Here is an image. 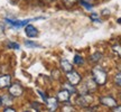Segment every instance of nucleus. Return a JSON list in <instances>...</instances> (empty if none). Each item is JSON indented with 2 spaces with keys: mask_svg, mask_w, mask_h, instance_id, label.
<instances>
[{
  "mask_svg": "<svg viewBox=\"0 0 121 112\" xmlns=\"http://www.w3.org/2000/svg\"><path fill=\"white\" fill-rule=\"evenodd\" d=\"M8 47L13 48V49H19V45L17 43H9L8 44Z\"/></svg>",
  "mask_w": 121,
  "mask_h": 112,
  "instance_id": "obj_20",
  "label": "nucleus"
},
{
  "mask_svg": "<svg viewBox=\"0 0 121 112\" xmlns=\"http://www.w3.org/2000/svg\"><path fill=\"white\" fill-rule=\"evenodd\" d=\"M100 102L105 105V107H109V108H114L117 107V101L111 98V96H104V98H101L100 99Z\"/></svg>",
  "mask_w": 121,
  "mask_h": 112,
  "instance_id": "obj_5",
  "label": "nucleus"
},
{
  "mask_svg": "<svg viewBox=\"0 0 121 112\" xmlns=\"http://www.w3.org/2000/svg\"><path fill=\"white\" fill-rule=\"evenodd\" d=\"M4 111H6V112H13V111H15V109L10 108V107H6V108H4Z\"/></svg>",
  "mask_w": 121,
  "mask_h": 112,
  "instance_id": "obj_23",
  "label": "nucleus"
},
{
  "mask_svg": "<svg viewBox=\"0 0 121 112\" xmlns=\"http://www.w3.org/2000/svg\"><path fill=\"white\" fill-rule=\"evenodd\" d=\"M80 1H81V4H82L83 7H85L86 9L92 8V4H90V2H86V1H84V0H80Z\"/></svg>",
  "mask_w": 121,
  "mask_h": 112,
  "instance_id": "obj_19",
  "label": "nucleus"
},
{
  "mask_svg": "<svg viewBox=\"0 0 121 112\" xmlns=\"http://www.w3.org/2000/svg\"><path fill=\"white\" fill-rule=\"evenodd\" d=\"M69 98H71V93H69L67 90H65V89L60 91V92L57 93V101H58V102L65 103V102H67L69 100Z\"/></svg>",
  "mask_w": 121,
  "mask_h": 112,
  "instance_id": "obj_6",
  "label": "nucleus"
},
{
  "mask_svg": "<svg viewBox=\"0 0 121 112\" xmlns=\"http://www.w3.org/2000/svg\"><path fill=\"white\" fill-rule=\"evenodd\" d=\"M66 78H67V80H69V82L72 84V85H78V84H80V82H81V80H82V78H81V75H80V73H78L76 71H69V72H67V75H66Z\"/></svg>",
  "mask_w": 121,
  "mask_h": 112,
  "instance_id": "obj_2",
  "label": "nucleus"
},
{
  "mask_svg": "<svg viewBox=\"0 0 121 112\" xmlns=\"http://www.w3.org/2000/svg\"><path fill=\"white\" fill-rule=\"evenodd\" d=\"M93 101V98L89 94H82L78 99V104L81 107H87L89 104Z\"/></svg>",
  "mask_w": 121,
  "mask_h": 112,
  "instance_id": "obj_4",
  "label": "nucleus"
},
{
  "mask_svg": "<svg viewBox=\"0 0 121 112\" xmlns=\"http://www.w3.org/2000/svg\"><path fill=\"white\" fill-rule=\"evenodd\" d=\"M101 57H102V54L101 53H95L93 55L91 56V62H93V63H96V62H99L101 60Z\"/></svg>",
  "mask_w": 121,
  "mask_h": 112,
  "instance_id": "obj_13",
  "label": "nucleus"
},
{
  "mask_svg": "<svg viewBox=\"0 0 121 112\" xmlns=\"http://www.w3.org/2000/svg\"><path fill=\"white\" fill-rule=\"evenodd\" d=\"M120 71H121V67H120Z\"/></svg>",
  "mask_w": 121,
  "mask_h": 112,
  "instance_id": "obj_29",
  "label": "nucleus"
},
{
  "mask_svg": "<svg viewBox=\"0 0 121 112\" xmlns=\"http://www.w3.org/2000/svg\"><path fill=\"white\" fill-rule=\"evenodd\" d=\"M114 82H116V84L119 86H121V72L120 73H118L117 75H116V78H114Z\"/></svg>",
  "mask_w": 121,
  "mask_h": 112,
  "instance_id": "obj_17",
  "label": "nucleus"
},
{
  "mask_svg": "<svg viewBox=\"0 0 121 112\" xmlns=\"http://www.w3.org/2000/svg\"><path fill=\"white\" fill-rule=\"evenodd\" d=\"M84 1H86V2H91L92 0H84Z\"/></svg>",
  "mask_w": 121,
  "mask_h": 112,
  "instance_id": "obj_27",
  "label": "nucleus"
},
{
  "mask_svg": "<svg viewBox=\"0 0 121 112\" xmlns=\"http://www.w3.org/2000/svg\"><path fill=\"white\" fill-rule=\"evenodd\" d=\"M11 78L9 75H1L0 76V89H6L10 86Z\"/></svg>",
  "mask_w": 121,
  "mask_h": 112,
  "instance_id": "obj_8",
  "label": "nucleus"
},
{
  "mask_svg": "<svg viewBox=\"0 0 121 112\" xmlns=\"http://www.w3.org/2000/svg\"><path fill=\"white\" fill-rule=\"evenodd\" d=\"M46 103H47V107L51 111H54L57 108V99H55V98H51V99L46 100Z\"/></svg>",
  "mask_w": 121,
  "mask_h": 112,
  "instance_id": "obj_11",
  "label": "nucleus"
},
{
  "mask_svg": "<svg viewBox=\"0 0 121 112\" xmlns=\"http://www.w3.org/2000/svg\"><path fill=\"white\" fill-rule=\"evenodd\" d=\"M91 18H92V19H93V20H96V22H99V19H98V13H92V15H91Z\"/></svg>",
  "mask_w": 121,
  "mask_h": 112,
  "instance_id": "obj_21",
  "label": "nucleus"
},
{
  "mask_svg": "<svg viewBox=\"0 0 121 112\" xmlns=\"http://www.w3.org/2000/svg\"><path fill=\"white\" fill-rule=\"evenodd\" d=\"M113 111H116V112H121V105H120V107H114Z\"/></svg>",
  "mask_w": 121,
  "mask_h": 112,
  "instance_id": "obj_25",
  "label": "nucleus"
},
{
  "mask_svg": "<svg viewBox=\"0 0 121 112\" xmlns=\"http://www.w3.org/2000/svg\"><path fill=\"white\" fill-rule=\"evenodd\" d=\"M25 45H26V46H30V47H38L39 46L38 44L34 43V42H29V40H26V42H25Z\"/></svg>",
  "mask_w": 121,
  "mask_h": 112,
  "instance_id": "obj_18",
  "label": "nucleus"
},
{
  "mask_svg": "<svg viewBox=\"0 0 121 112\" xmlns=\"http://www.w3.org/2000/svg\"><path fill=\"white\" fill-rule=\"evenodd\" d=\"M60 67H62V69H63V71H65L66 73L73 69L72 64H71L67 60H60Z\"/></svg>",
  "mask_w": 121,
  "mask_h": 112,
  "instance_id": "obj_10",
  "label": "nucleus"
},
{
  "mask_svg": "<svg viewBox=\"0 0 121 112\" xmlns=\"http://www.w3.org/2000/svg\"><path fill=\"white\" fill-rule=\"evenodd\" d=\"M22 87L20 84H18V83H15L13 85L9 86V93L11 96H15V98H17V96H20L22 94Z\"/></svg>",
  "mask_w": 121,
  "mask_h": 112,
  "instance_id": "obj_3",
  "label": "nucleus"
},
{
  "mask_svg": "<svg viewBox=\"0 0 121 112\" xmlns=\"http://www.w3.org/2000/svg\"><path fill=\"white\" fill-rule=\"evenodd\" d=\"M118 22H119V24H121V18H120V19H118Z\"/></svg>",
  "mask_w": 121,
  "mask_h": 112,
  "instance_id": "obj_26",
  "label": "nucleus"
},
{
  "mask_svg": "<svg viewBox=\"0 0 121 112\" xmlns=\"http://www.w3.org/2000/svg\"><path fill=\"white\" fill-rule=\"evenodd\" d=\"M74 63L76 65H82L83 64V58L80 55H75V57H74Z\"/></svg>",
  "mask_w": 121,
  "mask_h": 112,
  "instance_id": "obj_16",
  "label": "nucleus"
},
{
  "mask_svg": "<svg viewBox=\"0 0 121 112\" xmlns=\"http://www.w3.org/2000/svg\"><path fill=\"white\" fill-rule=\"evenodd\" d=\"M38 93H39V95H40V96L43 98V100H44V101L46 102V100H47V99L45 98V95H44V93H43V92H42V91H38Z\"/></svg>",
  "mask_w": 121,
  "mask_h": 112,
  "instance_id": "obj_24",
  "label": "nucleus"
},
{
  "mask_svg": "<svg viewBox=\"0 0 121 112\" xmlns=\"http://www.w3.org/2000/svg\"><path fill=\"white\" fill-rule=\"evenodd\" d=\"M112 51L116 53L118 56H120L121 57V46L120 45H114V46L112 47Z\"/></svg>",
  "mask_w": 121,
  "mask_h": 112,
  "instance_id": "obj_15",
  "label": "nucleus"
},
{
  "mask_svg": "<svg viewBox=\"0 0 121 112\" xmlns=\"http://www.w3.org/2000/svg\"><path fill=\"white\" fill-rule=\"evenodd\" d=\"M1 104H4L6 107H10L13 104V99L9 95H4L1 98Z\"/></svg>",
  "mask_w": 121,
  "mask_h": 112,
  "instance_id": "obj_12",
  "label": "nucleus"
},
{
  "mask_svg": "<svg viewBox=\"0 0 121 112\" xmlns=\"http://www.w3.org/2000/svg\"><path fill=\"white\" fill-rule=\"evenodd\" d=\"M74 85H72V84H71V83H66V84H64V89L65 90H67L69 92V93H74V92H75V89H74L73 87Z\"/></svg>",
  "mask_w": 121,
  "mask_h": 112,
  "instance_id": "obj_14",
  "label": "nucleus"
},
{
  "mask_svg": "<svg viewBox=\"0 0 121 112\" xmlns=\"http://www.w3.org/2000/svg\"><path fill=\"white\" fill-rule=\"evenodd\" d=\"M0 105H1V98H0Z\"/></svg>",
  "mask_w": 121,
  "mask_h": 112,
  "instance_id": "obj_28",
  "label": "nucleus"
},
{
  "mask_svg": "<svg viewBox=\"0 0 121 112\" xmlns=\"http://www.w3.org/2000/svg\"><path fill=\"white\" fill-rule=\"evenodd\" d=\"M75 1L76 0H64V2L66 4H75Z\"/></svg>",
  "mask_w": 121,
  "mask_h": 112,
  "instance_id": "obj_22",
  "label": "nucleus"
},
{
  "mask_svg": "<svg viewBox=\"0 0 121 112\" xmlns=\"http://www.w3.org/2000/svg\"><path fill=\"white\" fill-rule=\"evenodd\" d=\"M92 75L94 78V82L98 85H104L107 83V73L99 66H95L92 69Z\"/></svg>",
  "mask_w": 121,
  "mask_h": 112,
  "instance_id": "obj_1",
  "label": "nucleus"
},
{
  "mask_svg": "<svg viewBox=\"0 0 121 112\" xmlns=\"http://www.w3.org/2000/svg\"><path fill=\"white\" fill-rule=\"evenodd\" d=\"M25 33L28 37L30 38H35V37H37L38 36V30L35 26L33 25H27L26 28H25Z\"/></svg>",
  "mask_w": 121,
  "mask_h": 112,
  "instance_id": "obj_7",
  "label": "nucleus"
},
{
  "mask_svg": "<svg viewBox=\"0 0 121 112\" xmlns=\"http://www.w3.org/2000/svg\"><path fill=\"white\" fill-rule=\"evenodd\" d=\"M31 19H26V20H10V19H6V22L13 25L15 27H22V26H26L27 24L30 22Z\"/></svg>",
  "mask_w": 121,
  "mask_h": 112,
  "instance_id": "obj_9",
  "label": "nucleus"
}]
</instances>
